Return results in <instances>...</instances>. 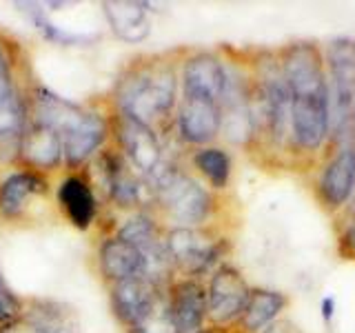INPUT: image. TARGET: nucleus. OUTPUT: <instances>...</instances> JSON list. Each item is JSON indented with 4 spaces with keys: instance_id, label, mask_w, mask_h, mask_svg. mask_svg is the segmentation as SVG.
Returning <instances> with one entry per match:
<instances>
[{
    "instance_id": "nucleus-1",
    "label": "nucleus",
    "mask_w": 355,
    "mask_h": 333,
    "mask_svg": "<svg viewBox=\"0 0 355 333\" xmlns=\"http://www.w3.org/2000/svg\"><path fill=\"white\" fill-rule=\"evenodd\" d=\"M182 51L142 53L125 65L111 89L109 107L160 133L173 129V116L180 103Z\"/></svg>"
},
{
    "instance_id": "nucleus-2",
    "label": "nucleus",
    "mask_w": 355,
    "mask_h": 333,
    "mask_svg": "<svg viewBox=\"0 0 355 333\" xmlns=\"http://www.w3.org/2000/svg\"><path fill=\"white\" fill-rule=\"evenodd\" d=\"M149 211H153L164 227H211L220 225L222 194L200 180L196 173L166 158L147 180Z\"/></svg>"
},
{
    "instance_id": "nucleus-3",
    "label": "nucleus",
    "mask_w": 355,
    "mask_h": 333,
    "mask_svg": "<svg viewBox=\"0 0 355 333\" xmlns=\"http://www.w3.org/2000/svg\"><path fill=\"white\" fill-rule=\"evenodd\" d=\"M31 83L20 44L0 31V164H18L22 136L31 122Z\"/></svg>"
},
{
    "instance_id": "nucleus-4",
    "label": "nucleus",
    "mask_w": 355,
    "mask_h": 333,
    "mask_svg": "<svg viewBox=\"0 0 355 333\" xmlns=\"http://www.w3.org/2000/svg\"><path fill=\"white\" fill-rule=\"evenodd\" d=\"M164 247L175 275L205 280L233 249V240L222 225L166 227Z\"/></svg>"
},
{
    "instance_id": "nucleus-5",
    "label": "nucleus",
    "mask_w": 355,
    "mask_h": 333,
    "mask_svg": "<svg viewBox=\"0 0 355 333\" xmlns=\"http://www.w3.org/2000/svg\"><path fill=\"white\" fill-rule=\"evenodd\" d=\"M324 62L329 78V114L331 144L351 138V120L355 107V40L333 38L327 42Z\"/></svg>"
},
{
    "instance_id": "nucleus-6",
    "label": "nucleus",
    "mask_w": 355,
    "mask_h": 333,
    "mask_svg": "<svg viewBox=\"0 0 355 333\" xmlns=\"http://www.w3.org/2000/svg\"><path fill=\"white\" fill-rule=\"evenodd\" d=\"M280 71L293 98L329 96L324 51L313 40H295L275 51Z\"/></svg>"
},
{
    "instance_id": "nucleus-7",
    "label": "nucleus",
    "mask_w": 355,
    "mask_h": 333,
    "mask_svg": "<svg viewBox=\"0 0 355 333\" xmlns=\"http://www.w3.org/2000/svg\"><path fill=\"white\" fill-rule=\"evenodd\" d=\"M313 196L331 216H340L355 196V140L336 144L313 180Z\"/></svg>"
},
{
    "instance_id": "nucleus-8",
    "label": "nucleus",
    "mask_w": 355,
    "mask_h": 333,
    "mask_svg": "<svg viewBox=\"0 0 355 333\" xmlns=\"http://www.w3.org/2000/svg\"><path fill=\"white\" fill-rule=\"evenodd\" d=\"M207 305H209V327L229 329L236 327L244 307L249 302L251 284L236 264L222 262L207 278Z\"/></svg>"
},
{
    "instance_id": "nucleus-9",
    "label": "nucleus",
    "mask_w": 355,
    "mask_h": 333,
    "mask_svg": "<svg viewBox=\"0 0 355 333\" xmlns=\"http://www.w3.org/2000/svg\"><path fill=\"white\" fill-rule=\"evenodd\" d=\"M111 142L120 149V153L125 155V160L131 164V169L136 171L142 180H147V178L169 158L158 131L129 116L116 114V111H114V140Z\"/></svg>"
},
{
    "instance_id": "nucleus-10",
    "label": "nucleus",
    "mask_w": 355,
    "mask_h": 333,
    "mask_svg": "<svg viewBox=\"0 0 355 333\" xmlns=\"http://www.w3.org/2000/svg\"><path fill=\"white\" fill-rule=\"evenodd\" d=\"M229 67L218 51H182L180 60V98H200L218 103L227 92Z\"/></svg>"
},
{
    "instance_id": "nucleus-11",
    "label": "nucleus",
    "mask_w": 355,
    "mask_h": 333,
    "mask_svg": "<svg viewBox=\"0 0 355 333\" xmlns=\"http://www.w3.org/2000/svg\"><path fill=\"white\" fill-rule=\"evenodd\" d=\"M331 144L329 96L293 98L291 107V153L313 158Z\"/></svg>"
},
{
    "instance_id": "nucleus-12",
    "label": "nucleus",
    "mask_w": 355,
    "mask_h": 333,
    "mask_svg": "<svg viewBox=\"0 0 355 333\" xmlns=\"http://www.w3.org/2000/svg\"><path fill=\"white\" fill-rule=\"evenodd\" d=\"M164 289L166 287L158 284L147 275L109 284L107 296L111 316L116 318L122 331L133 329L164 302Z\"/></svg>"
},
{
    "instance_id": "nucleus-13",
    "label": "nucleus",
    "mask_w": 355,
    "mask_h": 333,
    "mask_svg": "<svg viewBox=\"0 0 355 333\" xmlns=\"http://www.w3.org/2000/svg\"><path fill=\"white\" fill-rule=\"evenodd\" d=\"M222 129L220 105L200 98H180L173 116V133L182 147H209L216 144Z\"/></svg>"
},
{
    "instance_id": "nucleus-14",
    "label": "nucleus",
    "mask_w": 355,
    "mask_h": 333,
    "mask_svg": "<svg viewBox=\"0 0 355 333\" xmlns=\"http://www.w3.org/2000/svg\"><path fill=\"white\" fill-rule=\"evenodd\" d=\"M51 194L49 176L14 166L5 178H0V220L25 222L33 203Z\"/></svg>"
},
{
    "instance_id": "nucleus-15",
    "label": "nucleus",
    "mask_w": 355,
    "mask_h": 333,
    "mask_svg": "<svg viewBox=\"0 0 355 333\" xmlns=\"http://www.w3.org/2000/svg\"><path fill=\"white\" fill-rule=\"evenodd\" d=\"M164 302L180 333H196L209 327L205 280L175 275L164 289Z\"/></svg>"
},
{
    "instance_id": "nucleus-16",
    "label": "nucleus",
    "mask_w": 355,
    "mask_h": 333,
    "mask_svg": "<svg viewBox=\"0 0 355 333\" xmlns=\"http://www.w3.org/2000/svg\"><path fill=\"white\" fill-rule=\"evenodd\" d=\"M55 205L64 220L78 231H89L100 218V198L96 196L85 171L67 173L55 187Z\"/></svg>"
},
{
    "instance_id": "nucleus-17",
    "label": "nucleus",
    "mask_w": 355,
    "mask_h": 333,
    "mask_svg": "<svg viewBox=\"0 0 355 333\" xmlns=\"http://www.w3.org/2000/svg\"><path fill=\"white\" fill-rule=\"evenodd\" d=\"M96 266L105 287L129 280V278H149V266L144 255L127 240L118 238L116 233H109L98 242Z\"/></svg>"
},
{
    "instance_id": "nucleus-18",
    "label": "nucleus",
    "mask_w": 355,
    "mask_h": 333,
    "mask_svg": "<svg viewBox=\"0 0 355 333\" xmlns=\"http://www.w3.org/2000/svg\"><path fill=\"white\" fill-rule=\"evenodd\" d=\"M22 169H31L44 176L64 169V149L62 138L49 127H42L38 122H29V127L22 136L18 164Z\"/></svg>"
},
{
    "instance_id": "nucleus-19",
    "label": "nucleus",
    "mask_w": 355,
    "mask_h": 333,
    "mask_svg": "<svg viewBox=\"0 0 355 333\" xmlns=\"http://www.w3.org/2000/svg\"><path fill=\"white\" fill-rule=\"evenodd\" d=\"M103 14L109 29L122 42L138 44L151 33V11L147 3L136 0H111L103 3Z\"/></svg>"
},
{
    "instance_id": "nucleus-20",
    "label": "nucleus",
    "mask_w": 355,
    "mask_h": 333,
    "mask_svg": "<svg viewBox=\"0 0 355 333\" xmlns=\"http://www.w3.org/2000/svg\"><path fill=\"white\" fill-rule=\"evenodd\" d=\"M288 305H291V300H288L286 293L266 287H253L249 302L233 329L238 333H262L277 318H282Z\"/></svg>"
},
{
    "instance_id": "nucleus-21",
    "label": "nucleus",
    "mask_w": 355,
    "mask_h": 333,
    "mask_svg": "<svg viewBox=\"0 0 355 333\" xmlns=\"http://www.w3.org/2000/svg\"><path fill=\"white\" fill-rule=\"evenodd\" d=\"M193 173L202 180L211 191L225 194L233 180V158L227 147L209 144V147L193 149L189 155Z\"/></svg>"
},
{
    "instance_id": "nucleus-22",
    "label": "nucleus",
    "mask_w": 355,
    "mask_h": 333,
    "mask_svg": "<svg viewBox=\"0 0 355 333\" xmlns=\"http://www.w3.org/2000/svg\"><path fill=\"white\" fill-rule=\"evenodd\" d=\"M22 316L38 325L42 333H78V318L73 307L44 298H25Z\"/></svg>"
},
{
    "instance_id": "nucleus-23",
    "label": "nucleus",
    "mask_w": 355,
    "mask_h": 333,
    "mask_svg": "<svg viewBox=\"0 0 355 333\" xmlns=\"http://www.w3.org/2000/svg\"><path fill=\"white\" fill-rule=\"evenodd\" d=\"M25 311V298H20L9 287L7 278L0 269V325H7L11 320H18Z\"/></svg>"
},
{
    "instance_id": "nucleus-24",
    "label": "nucleus",
    "mask_w": 355,
    "mask_h": 333,
    "mask_svg": "<svg viewBox=\"0 0 355 333\" xmlns=\"http://www.w3.org/2000/svg\"><path fill=\"white\" fill-rule=\"evenodd\" d=\"M125 333H180V329H178V325L173 322L169 309H166V302H162L153 314L144 318L140 325H136Z\"/></svg>"
},
{
    "instance_id": "nucleus-25",
    "label": "nucleus",
    "mask_w": 355,
    "mask_h": 333,
    "mask_svg": "<svg viewBox=\"0 0 355 333\" xmlns=\"http://www.w3.org/2000/svg\"><path fill=\"white\" fill-rule=\"evenodd\" d=\"M338 251L347 260H355V209H349V218L344 220L338 233Z\"/></svg>"
},
{
    "instance_id": "nucleus-26",
    "label": "nucleus",
    "mask_w": 355,
    "mask_h": 333,
    "mask_svg": "<svg viewBox=\"0 0 355 333\" xmlns=\"http://www.w3.org/2000/svg\"><path fill=\"white\" fill-rule=\"evenodd\" d=\"M0 333H42L38 325H33L31 320L20 316L18 320H11L7 325H0Z\"/></svg>"
},
{
    "instance_id": "nucleus-27",
    "label": "nucleus",
    "mask_w": 355,
    "mask_h": 333,
    "mask_svg": "<svg viewBox=\"0 0 355 333\" xmlns=\"http://www.w3.org/2000/svg\"><path fill=\"white\" fill-rule=\"evenodd\" d=\"M262 333H304V331L300 329L291 318H284L282 316V318H277L273 325L266 327Z\"/></svg>"
},
{
    "instance_id": "nucleus-28",
    "label": "nucleus",
    "mask_w": 355,
    "mask_h": 333,
    "mask_svg": "<svg viewBox=\"0 0 355 333\" xmlns=\"http://www.w3.org/2000/svg\"><path fill=\"white\" fill-rule=\"evenodd\" d=\"M333 309H336V300H333V298H324V300H322V318H324V322H331Z\"/></svg>"
},
{
    "instance_id": "nucleus-29",
    "label": "nucleus",
    "mask_w": 355,
    "mask_h": 333,
    "mask_svg": "<svg viewBox=\"0 0 355 333\" xmlns=\"http://www.w3.org/2000/svg\"><path fill=\"white\" fill-rule=\"evenodd\" d=\"M196 333H238L233 327H229V329H218V327H205V329H200V331H196Z\"/></svg>"
},
{
    "instance_id": "nucleus-30",
    "label": "nucleus",
    "mask_w": 355,
    "mask_h": 333,
    "mask_svg": "<svg viewBox=\"0 0 355 333\" xmlns=\"http://www.w3.org/2000/svg\"><path fill=\"white\" fill-rule=\"evenodd\" d=\"M351 140H355V107H353V120H351Z\"/></svg>"
}]
</instances>
